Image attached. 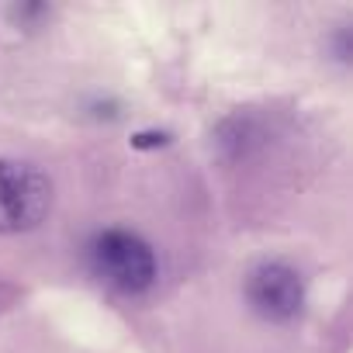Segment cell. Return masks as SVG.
Here are the masks:
<instances>
[{"label":"cell","instance_id":"6da1fadb","mask_svg":"<svg viewBox=\"0 0 353 353\" xmlns=\"http://www.w3.org/2000/svg\"><path fill=\"white\" fill-rule=\"evenodd\" d=\"M87 263L118 294H142L156 281V253L132 229H104L87 243Z\"/></svg>","mask_w":353,"mask_h":353},{"label":"cell","instance_id":"277c9868","mask_svg":"<svg viewBox=\"0 0 353 353\" xmlns=\"http://www.w3.org/2000/svg\"><path fill=\"white\" fill-rule=\"evenodd\" d=\"M170 135L166 132H139L132 135V149H156V145H166Z\"/></svg>","mask_w":353,"mask_h":353},{"label":"cell","instance_id":"3957f363","mask_svg":"<svg viewBox=\"0 0 353 353\" xmlns=\"http://www.w3.org/2000/svg\"><path fill=\"white\" fill-rule=\"evenodd\" d=\"M246 301L267 322H291L305 305V281L288 263H260L246 277Z\"/></svg>","mask_w":353,"mask_h":353},{"label":"cell","instance_id":"7a4b0ae2","mask_svg":"<svg viewBox=\"0 0 353 353\" xmlns=\"http://www.w3.org/2000/svg\"><path fill=\"white\" fill-rule=\"evenodd\" d=\"M52 208L49 176L21 159H0V232H28Z\"/></svg>","mask_w":353,"mask_h":353}]
</instances>
